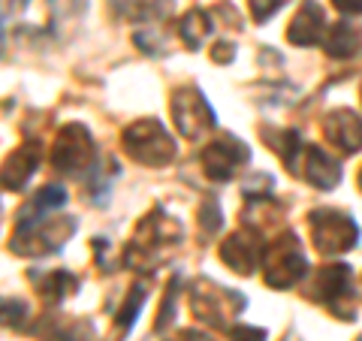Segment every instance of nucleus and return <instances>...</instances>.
I'll return each mask as SVG.
<instances>
[{
  "mask_svg": "<svg viewBox=\"0 0 362 341\" xmlns=\"http://www.w3.org/2000/svg\"><path fill=\"white\" fill-rule=\"evenodd\" d=\"M185 230L178 226L175 218H169L163 209H154L151 214H145L136 226V236L127 245V266L139 269V272H151L157 263H163L166 254L181 242Z\"/></svg>",
  "mask_w": 362,
  "mask_h": 341,
  "instance_id": "obj_1",
  "label": "nucleus"
},
{
  "mask_svg": "<svg viewBox=\"0 0 362 341\" xmlns=\"http://www.w3.org/2000/svg\"><path fill=\"white\" fill-rule=\"evenodd\" d=\"M127 154L142 166H166L175 157V139L154 118H142L121 133Z\"/></svg>",
  "mask_w": 362,
  "mask_h": 341,
  "instance_id": "obj_2",
  "label": "nucleus"
},
{
  "mask_svg": "<svg viewBox=\"0 0 362 341\" xmlns=\"http://www.w3.org/2000/svg\"><path fill=\"white\" fill-rule=\"evenodd\" d=\"M76 233L73 218H42L37 224L16 226L13 238H9V251L18 257H45L66 242Z\"/></svg>",
  "mask_w": 362,
  "mask_h": 341,
  "instance_id": "obj_3",
  "label": "nucleus"
},
{
  "mask_svg": "<svg viewBox=\"0 0 362 341\" xmlns=\"http://www.w3.org/2000/svg\"><path fill=\"white\" fill-rule=\"evenodd\" d=\"M263 269H266V284L275 290H287L293 284H299L308 272V260L299 245L296 233H284L266 248L263 257Z\"/></svg>",
  "mask_w": 362,
  "mask_h": 341,
  "instance_id": "obj_4",
  "label": "nucleus"
},
{
  "mask_svg": "<svg viewBox=\"0 0 362 341\" xmlns=\"http://www.w3.org/2000/svg\"><path fill=\"white\" fill-rule=\"evenodd\" d=\"M308 226H311V242L317 245V251H323V254L354 251L359 242L356 221L338 209H314L308 214Z\"/></svg>",
  "mask_w": 362,
  "mask_h": 341,
  "instance_id": "obj_5",
  "label": "nucleus"
},
{
  "mask_svg": "<svg viewBox=\"0 0 362 341\" xmlns=\"http://www.w3.org/2000/svg\"><path fill=\"white\" fill-rule=\"evenodd\" d=\"M190 311L211 326L230 329L233 317L245 311V296L239 290H226L214 281H197L190 287Z\"/></svg>",
  "mask_w": 362,
  "mask_h": 341,
  "instance_id": "obj_6",
  "label": "nucleus"
},
{
  "mask_svg": "<svg viewBox=\"0 0 362 341\" xmlns=\"http://www.w3.org/2000/svg\"><path fill=\"white\" fill-rule=\"evenodd\" d=\"M311 296L317 302H323L338 320H354V275H350V266L344 263H332L323 266L314 275V287Z\"/></svg>",
  "mask_w": 362,
  "mask_h": 341,
  "instance_id": "obj_7",
  "label": "nucleus"
},
{
  "mask_svg": "<svg viewBox=\"0 0 362 341\" xmlns=\"http://www.w3.org/2000/svg\"><path fill=\"white\" fill-rule=\"evenodd\" d=\"M94 163V139L85 124H64L58 139H54V149H52V166L58 173H66V175H78L90 169Z\"/></svg>",
  "mask_w": 362,
  "mask_h": 341,
  "instance_id": "obj_8",
  "label": "nucleus"
},
{
  "mask_svg": "<svg viewBox=\"0 0 362 341\" xmlns=\"http://www.w3.org/2000/svg\"><path fill=\"white\" fill-rule=\"evenodd\" d=\"M173 121L185 139H199L202 133L214 127V112L206 103L199 88L187 85V88L175 91L173 94Z\"/></svg>",
  "mask_w": 362,
  "mask_h": 341,
  "instance_id": "obj_9",
  "label": "nucleus"
},
{
  "mask_svg": "<svg viewBox=\"0 0 362 341\" xmlns=\"http://www.w3.org/2000/svg\"><path fill=\"white\" fill-rule=\"evenodd\" d=\"M247 161H251L247 145L233 139V136H221V139L209 142L199 154V163L211 181H230L235 175V169L245 166Z\"/></svg>",
  "mask_w": 362,
  "mask_h": 341,
  "instance_id": "obj_10",
  "label": "nucleus"
},
{
  "mask_svg": "<svg viewBox=\"0 0 362 341\" xmlns=\"http://www.w3.org/2000/svg\"><path fill=\"white\" fill-rule=\"evenodd\" d=\"M293 173L299 178H305L308 185H314L317 190H332L338 181H341V166H338L335 157H329L317 145H305L302 154L293 163Z\"/></svg>",
  "mask_w": 362,
  "mask_h": 341,
  "instance_id": "obj_11",
  "label": "nucleus"
},
{
  "mask_svg": "<svg viewBox=\"0 0 362 341\" xmlns=\"http://www.w3.org/2000/svg\"><path fill=\"white\" fill-rule=\"evenodd\" d=\"M263 257H266V248L259 245V236L251 233V230L233 233L221 245V260L233 272H239V275H251V272L259 266V260H263Z\"/></svg>",
  "mask_w": 362,
  "mask_h": 341,
  "instance_id": "obj_12",
  "label": "nucleus"
},
{
  "mask_svg": "<svg viewBox=\"0 0 362 341\" xmlns=\"http://www.w3.org/2000/svg\"><path fill=\"white\" fill-rule=\"evenodd\" d=\"M323 136L344 154H356L362 151V118L354 109H332L323 118Z\"/></svg>",
  "mask_w": 362,
  "mask_h": 341,
  "instance_id": "obj_13",
  "label": "nucleus"
},
{
  "mask_svg": "<svg viewBox=\"0 0 362 341\" xmlns=\"http://www.w3.org/2000/svg\"><path fill=\"white\" fill-rule=\"evenodd\" d=\"M329 25H326V13L317 0H305L299 6V13L293 16L290 28H287V40L293 45H317L326 40Z\"/></svg>",
  "mask_w": 362,
  "mask_h": 341,
  "instance_id": "obj_14",
  "label": "nucleus"
},
{
  "mask_svg": "<svg viewBox=\"0 0 362 341\" xmlns=\"http://www.w3.org/2000/svg\"><path fill=\"white\" fill-rule=\"evenodd\" d=\"M40 166V142H25L16 149L4 163V187L6 190H21L30 181V175Z\"/></svg>",
  "mask_w": 362,
  "mask_h": 341,
  "instance_id": "obj_15",
  "label": "nucleus"
},
{
  "mask_svg": "<svg viewBox=\"0 0 362 341\" xmlns=\"http://www.w3.org/2000/svg\"><path fill=\"white\" fill-rule=\"evenodd\" d=\"M66 202V190L61 185H45L40 193H33V197L25 202V206L18 209V218H16V226H25V224H37L42 221L49 212L61 209Z\"/></svg>",
  "mask_w": 362,
  "mask_h": 341,
  "instance_id": "obj_16",
  "label": "nucleus"
},
{
  "mask_svg": "<svg viewBox=\"0 0 362 341\" xmlns=\"http://www.w3.org/2000/svg\"><path fill=\"white\" fill-rule=\"evenodd\" d=\"M40 296H42V302L45 305H58V302H64L70 293H76L78 290V278L73 275V272H66V269H54V272H49V275H42L40 278Z\"/></svg>",
  "mask_w": 362,
  "mask_h": 341,
  "instance_id": "obj_17",
  "label": "nucleus"
},
{
  "mask_svg": "<svg viewBox=\"0 0 362 341\" xmlns=\"http://www.w3.org/2000/svg\"><path fill=\"white\" fill-rule=\"evenodd\" d=\"M112 6L130 21H157L173 9V0H112Z\"/></svg>",
  "mask_w": 362,
  "mask_h": 341,
  "instance_id": "obj_18",
  "label": "nucleus"
},
{
  "mask_svg": "<svg viewBox=\"0 0 362 341\" xmlns=\"http://www.w3.org/2000/svg\"><path fill=\"white\" fill-rule=\"evenodd\" d=\"M323 45H326V54H329V58L341 61V58H354V54L359 52L362 37L350 25H332L329 33H326Z\"/></svg>",
  "mask_w": 362,
  "mask_h": 341,
  "instance_id": "obj_19",
  "label": "nucleus"
},
{
  "mask_svg": "<svg viewBox=\"0 0 362 341\" xmlns=\"http://www.w3.org/2000/svg\"><path fill=\"white\" fill-rule=\"evenodd\" d=\"M178 33H181V40H185L187 49L197 52L199 45L206 42L209 33H211V18H209V13H206V9H190V13L181 18Z\"/></svg>",
  "mask_w": 362,
  "mask_h": 341,
  "instance_id": "obj_20",
  "label": "nucleus"
},
{
  "mask_svg": "<svg viewBox=\"0 0 362 341\" xmlns=\"http://www.w3.org/2000/svg\"><path fill=\"white\" fill-rule=\"evenodd\" d=\"M145 299H148V284H136V287L124 296L121 302V308L115 311V326H118V335H124L127 329L136 323V314L142 311V305Z\"/></svg>",
  "mask_w": 362,
  "mask_h": 341,
  "instance_id": "obj_21",
  "label": "nucleus"
},
{
  "mask_svg": "<svg viewBox=\"0 0 362 341\" xmlns=\"http://www.w3.org/2000/svg\"><path fill=\"white\" fill-rule=\"evenodd\" d=\"M221 221H223V212H221V202L214 200V197H209L206 202L199 206V233L202 236H214L221 230Z\"/></svg>",
  "mask_w": 362,
  "mask_h": 341,
  "instance_id": "obj_22",
  "label": "nucleus"
},
{
  "mask_svg": "<svg viewBox=\"0 0 362 341\" xmlns=\"http://www.w3.org/2000/svg\"><path fill=\"white\" fill-rule=\"evenodd\" d=\"M175 290H178V278H173V281H169V287H166V302H163L160 314H157V323H154L157 333H166L169 323H173V311H175Z\"/></svg>",
  "mask_w": 362,
  "mask_h": 341,
  "instance_id": "obj_23",
  "label": "nucleus"
},
{
  "mask_svg": "<svg viewBox=\"0 0 362 341\" xmlns=\"http://www.w3.org/2000/svg\"><path fill=\"white\" fill-rule=\"evenodd\" d=\"M269 193H272V178H269V175L254 173L251 178L245 181V197H247V200L257 202V200H266Z\"/></svg>",
  "mask_w": 362,
  "mask_h": 341,
  "instance_id": "obj_24",
  "label": "nucleus"
},
{
  "mask_svg": "<svg viewBox=\"0 0 362 341\" xmlns=\"http://www.w3.org/2000/svg\"><path fill=\"white\" fill-rule=\"evenodd\" d=\"M28 317V305L21 299H4V323L13 326V329H21V323H25Z\"/></svg>",
  "mask_w": 362,
  "mask_h": 341,
  "instance_id": "obj_25",
  "label": "nucleus"
},
{
  "mask_svg": "<svg viewBox=\"0 0 362 341\" xmlns=\"http://www.w3.org/2000/svg\"><path fill=\"white\" fill-rule=\"evenodd\" d=\"M284 4L287 0H251V16H254V21H269Z\"/></svg>",
  "mask_w": 362,
  "mask_h": 341,
  "instance_id": "obj_26",
  "label": "nucleus"
},
{
  "mask_svg": "<svg viewBox=\"0 0 362 341\" xmlns=\"http://www.w3.org/2000/svg\"><path fill=\"white\" fill-rule=\"evenodd\" d=\"M230 341H266V329L259 326H233L230 329Z\"/></svg>",
  "mask_w": 362,
  "mask_h": 341,
  "instance_id": "obj_27",
  "label": "nucleus"
},
{
  "mask_svg": "<svg viewBox=\"0 0 362 341\" xmlns=\"http://www.w3.org/2000/svg\"><path fill=\"white\" fill-rule=\"evenodd\" d=\"M235 58V45L230 40H221L218 45L211 49V61L214 64H226V61H233Z\"/></svg>",
  "mask_w": 362,
  "mask_h": 341,
  "instance_id": "obj_28",
  "label": "nucleus"
},
{
  "mask_svg": "<svg viewBox=\"0 0 362 341\" xmlns=\"http://www.w3.org/2000/svg\"><path fill=\"white\" fill-rule=\"evenodd\" d=\"M332 4L341 16H359L362 13V0H332Z\"/></svg>",
  "mask_w": 362,
  "mask_h": 341,
  "instance_id": "obj_29",
  "label": "nucleus"
},
{
  "mask_svg": "<svg viewBox=\"0 0 362 341\" xmlns=\"http://www.w3.org/2000/svg\"><path fill=\"white\" fill-rule=\"evenodd\" d=\"M175 341H214L209 333H199V329H185V333H181Z\"/></svg>",
  "mask_w": 362,
  "mask_h": 341,
  "instance_id": "obj_30",
  "label": "nucleus"
},
{
  "mask_svg": "<svg viewBox=\"0 0 362 341\" xmlns=\"http://www.w3.org/2000/svg\"><path fill=\"white\" fill-rule=\"evenodd\" d=\"M356 181H359V190H362V169H359V178Z\"/></svg>",
  "mask_w": 362,
  "mask_h": 341,
  "instance_id": "obj_31",
  "label": "nucleus"
}]
</instances>
